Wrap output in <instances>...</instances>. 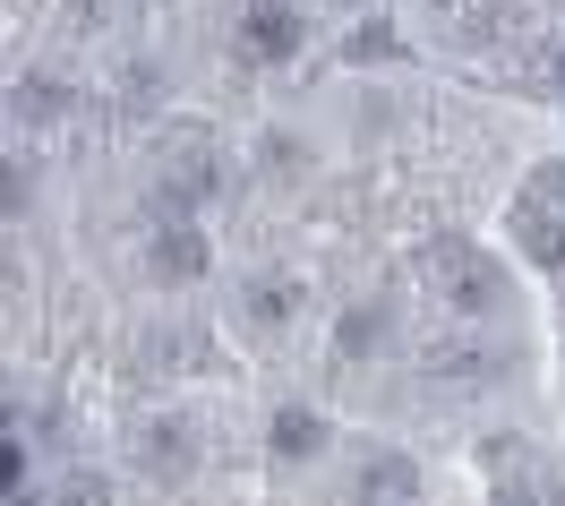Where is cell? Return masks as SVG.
Wrapping results in <instances>:
<instances>
[{
	"instance_id": "cell-14",
	"label": "cell",
	"mask_w": 565,
	"mask_h": 506,
	"mask_svg": "<svg viewBox=\"0 0 565 506\" xmlns=\"http://www.w3.org/2000/svg\"><path fill=\"white\" fill-rule=\"evenodd\" d=\"M523 198H531V207H548V215H565V164H540V172L523 181Z\"/></svg>"
},
{
	"instance_id": "cell-4",
	"label": "cell",
	"mask_w": 565,
	"mask_h": 506,
	"mask_svg": "<svg viewBox=\"0 0 565 506\" xmlns=\"http://www.w3.org/2000/svg\"><path fill=\"white\" fill-rule=\"evenodd\" d=\"M129 455H138V472H154V481H189V472H198V438H189V421L154 412V421H138Z\"/></svg>"
},
{
	"instance_id": "cell-8",
	"label": "cell",
	"mask_w": 565,
	"mask_h": 506,
	"mask_svg": "<svg viewBox=\"0 0 565 506\" xmlns=\"http://www.w3.org/2000/svg\"><path fill=\"white\" fill-rule=\"evenodd\" d=\"M386 326H394L386 292H369V301H352V309H343V326H334V352H343V361H369V352L386 344Z\"/></svg>"
},
{
	"instance_id": "cell-3",
	"label": "cell",
	"mask_w": 565,
	"mask_h": 506,
	"mask_svg": "<svg viewBox=\"0 0 565 506\" xmlns=\"http://www.w3.org/2000/svg\"><path fill=\"white\" fill-rule=\"evenodd\" d=\"M428 275H437V292H446L455 309H497V266H489L480 250L437 241V250H428Z\"/></svg>"
},
{
	"instance_id": "cell-9",
	"label": "cell",
	"mask_w": 565,
	"mask_h": 506,
	"mask_svg": "<svg viewBox=\"0 0 565 506\" xmlns=\"http://www.w3.org/2000/svg\"><path fill=\"white\" fill-rule=\"evenodd\" d=\"M428 378H437V387H489V378H505V352H489V344H446V352H428Z\"/></svg>"
},
{
	"instance_id": "cell-2",
	"label": "cell",
	"mask_w": 565,
	"mask_h": 506,
	"mask_svg": "<svg viewBox=\"0 0 565 506\" xmlns=\"http://www.w3.org/2000/svg\"><path fill=\"white\" fill-rule=\"evenodd\" d=\"M300 43H309V9H300V0H248L232 52H241L248 70H275V61H291Z\"/></svg>"
},
{
	"instance_id": "cell-12",
	"label": "cell",
	"mask_w": 565,
	"mask_h": 506,
	"mask_svg": "<svg viewBox=\"0 0 565 506\" xmlns=\"http://www.w3.org/2000/svg\"><path fill=\"white\" fill-rule=\"evenodd\" d=\"M61 112H70V86H61V77H18V86H9V120H18V129H52V120H61Z\"/></svg>"
},
{
	"instance_id": "cell-5",
	"label": "cell",
	"mask_w": 565,
	"mask_h": 506,
	"mask_svg": "<svg viewBox=\"0 0 565 506\" xmlns=\"http://www.w3.org/2000/svg\"><path fill=\"white\" fill-rule=\"evenodd\" d=\"M206 266H214V250H206V232H198L189 215L154 223V275H163V284H198Z\"/></svg>"
},
{
	"instance_id": "cell-13",
	"label": "cell",
	"mask_w": 565,
	"mask_h": 506,
	"mask_svg": "<svg viewBox=\"0 0 565 506\" xmlns=\"http://www.w3.org/2000/svg\"><path fill=\"white\" fill-rule=\"evenodd\" d=\"M343 52H352V61H394L403 43H394V27H377V18H369V27H352V43H343Z\"/></svg>"
},
{
	"instance_id": "cell-11",
	"label": "cell",
	"mask_w": 565,
	"mask_h": 506,
	"mask_svg": "<svg viewBox=\"0 0 565 506\" xmlns=\"http://www.w3.org/2000/svg\"><path fill=\"white\" fill-rule=\"evenodd\" d=\"M266 438H275V455H282V464H309V455L326 446V412H309V403H282Z\"/></svg>"
},
{
	"instance_id": "cell-15",
	"label": "cell",
	"mask_w": 565,
	"mask_h": 506,
	"mask_svg": "<svg viewBox=\"0 0 565 506\" xmlns=\"http://www.w3.org/2000/svg\"><path fill=\"white\" fill-rule=\"evenodd\" d=\"M61 506H104V481H95V472H70V481H61Z\"/></svg>"
},
{
	"instance_id": "cell-6",
	"label": "cell",
	"mask_w": 565,
	"mask_h": 506,
	"mask_svg": "<svg viewBox=\"0 0 565 506\" xmlns=\"http://www.w3.org/2000/svg\"><path fill=\"white\" fill-rule=\"evenodd\" d=\"M412 489H420V464H412V455H369V464L352 472L360 506H412Z\"/></svg>"
},
{
	"instance_id": "cell-10",
	"label": "cell",
	"mask_w": 565,
	"mask_h": 506,
	"mask_svg": "<svg viewBox=\"0 0 565 506\" xmlns=\"http://www.w3.org/2000/svg\"><path fill=\"white\" fill-rule=\"evenodd\" d=\"M291 309H300V275H257V284H241V326H257V335L282 326Z\"/></svg>"
},
{
	"instance_id": "cell-1",
	"label": "cell",
	"mask_w": 565,
	"mask_h": 506,
	"mask_svg": "<svg viewBox=\"0 0 565 506\" xmlns=\"http://www.w3.org/2000/svg\"><path fill=\"white\" fill-rule=\"evenodd\" d=\"M223 189H232V164H223L214 129H172L154 155V215H198Z\"/></svg>"
},
{
	"instance_id": "cell-7",
	"label": "cell",
	"mask_w": 565,
	"mask_h": 506,
	"mask_svg": "<svg viewBox=\"0 0 565 506\" xmlns=\"http://www.w3.org/2000/svg\"><path fill=\"white\" fill-rule=\"evenodd\" d=\"M514 241H523V257L540 266V275H557V266H565V215L531 207V198H514Z\"/></svg>"
}]
</instances>
